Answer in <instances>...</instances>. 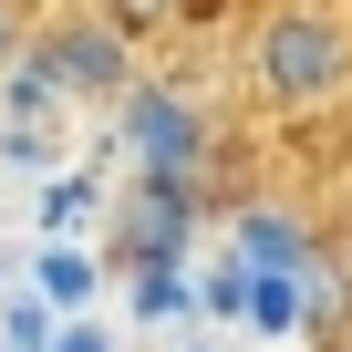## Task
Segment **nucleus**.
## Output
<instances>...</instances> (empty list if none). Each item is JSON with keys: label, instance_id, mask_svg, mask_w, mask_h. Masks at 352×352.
I'll return each instance as SVG.
<instances>
[{"label": "nucleus", "instance_id": "f257e3e1", "mask_svg": "<svg viewBox=\"0 0 352 352\" xmlns=\"http://www.w3.org/2000/svg\"><path fill=\"white\" fill-rule=\"evenodd\" d=\"M259 83H270V104H331L352 83V32L331 11H270L259 21Z\"/></svg>", "mask_w": 352, "mask_h": 352}, {"label": "nucleus", "instance_id": "f03ea898", "mask_svg": "<svg viewBox=\"0 0 352 352\" xmlns=\"http://www.w3.org/2000/svg\"><path fill=\"white\" fill-rule=\"evenodd\" d=\"M124 135H135V155H145V176H176L197 155V114H187V94H166V83H145V94H124Z\"/></svg>", "mask_w": 352, "mask_h": 352}, {"label": "nucleus", "instance_id": "7ed1b4c3", "mask_svg": "<svg viewBox=\"0 0 352 352\" xmlns=\"http://www.w3.org/2000/svg\"><path fill=\"white\" fill-rule=\"evenodd\" d=\"M32 73H42L52 94H104V83H124V42H114V32H52Z\"/></svg>", "mask_w": 352, "mask_h": 352}, {"label": "nucleus", "instance_id": "20e7f679", "mask_svg": "<svg viewBox=\"0 0 352 352\" xmlns=\"http://www.w3.org/2000/svg\"><path fill=\"white\" fill-rule=\"evenodd\" d=\"M32 280H42V300H52V311H83V300H94V259H83V249H42V270H32Z\"/></svg>", "mask_w": 352, "mask_h": 352}, {"label": "nucleus", "instance_id": "39448f33", "mask_svg": "<svg viewBox=\"0 0 352 352\" xmlns=\"http://www.w3.org/2000/svg\"><path fill=\"white\" fill-rule=\"evenodd\" d=\"M94 208V187H83V176H52V187H42V228H73Z\"/></svg>", "mask_w": 352, "mask_h": 352}, {"label": "nucleus", "instance_id": "423d86ee", "mask_svg": "<svg viewBox=\"0 0 352 352\" xmlns=\"http://www.w3.org/2000/svg\"><path fill=\"white\" fill-rule=\"evenodd\" d=\"M52 352H104V331H63V342H52Z\"/></svg>", "mask_w": 352, "mask_h": 352}, {"label": "nucleus", "instance_id": "0eeeda50", "mask_svg": "<svg viewBox=\"0 0 352 352\" xmlns=\"http://www.w3.org/2000/svg\"><path fill=\"white\" fill-rule=\"evenodd\" d=\"M0 63H11V11H0Z\"/></svg>", "mask_w": 352, "mask_h": 352}]
</instances>
